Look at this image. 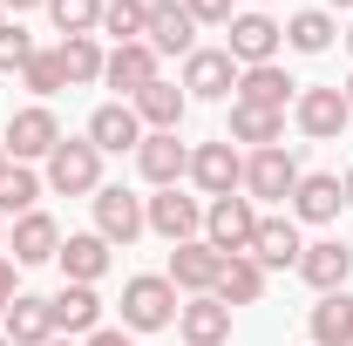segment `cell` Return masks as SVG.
Wrapping results in <instances>:
<instances>
[{"instance_id": "cell-16", "label": "cell", "mask_w": 353, "mask_h": 346, "mask_svg": "<svg viewBox=\"0 0 353 346\" xmlns=\"http://www.w3.org/2000/svg\"><path fill=\"white\" fill-rule=\"evenodd\" d=\"M102 82L116 88L123 102H130V95H143V88L157 82V48H150V41H123V48H109V61H102Z\"/></svg>"}, {"instance_id": "cell-15", "label": "cell", "mask_w": 353, "mask_h": 346, "mask_svg": "<svg viewBox=\"0 0 353 346\" xmlns=\"http://www.w3.org/2000/svg\"><path fill=\"white\" fill-rule=\"evenodd\" d=\"M231 102H252V109H279V116H285V109L299 102V82H292L279 61H259V68H238V95H231Z\"/></svg>"}, {"instance_id": "cell-30", "label": "cell", "mask_w": 353, "mask_h": 346, "mask_svg": "<svg viewBox=\"0 0 353 346\" xmlns=\"http://www.w3.org/2000/svg\"><path fill=\"white\" fill-rule=\"evenodd\" d=\"M54 54H61V75H68V88L102 82V61H109V54H102V41H95V34H68Z\"/></svg>"}, {"instance_id": "cell-9", "label": "cell", "mask_w": 353, "mask_h": 346, "mask_svg": "<svg viewBox=\"0 0 353 346\" xmlns=\"http://www.w3.org/2000/svg\"><path fill=\"white\" fill-rule=\"evenodd\" d=\"M183 95H197V102L238 95V61H231L224 48H190V54H183Z\"/></svg>"}, {"instance_id": "cell-8", "label": "cell", "mask_w": 353, "mask_h": 346, "mask_svg": "<svg viewBox=\"0 0 353 346\" xmlns=\"http://www.w3.org/2000/svg\"><path fill=\"white\" fill-rule=\"evenodd\" d=\"M88 204H95V231H102L109 245H136V238L150 231V224H143V197L123 190V183H102Z\"/></svg>"}, {"instance_id": "cell-45", "label": "cell", "mask_w": 353, "mask_h": 346, "mask_svg": "<svg viewBox=\"0 0 353 346\" xmlns=\"http://www.w3.org/2000/svg\"><path fill=\"white\" fill-rule=\"evenodd\" d=\"M0 252H7V217H0Z\"/></svg>"}, {"instance_id": "cell-34", "label": "cell", "mask_w": 353, "mask_h": 346, "mask_svg": "<svg viewBox=\"0 0 353 346\" xmlns=\"http://www.w3.org/2000/svg\"><path fill=\"white\" fill-rule=\"evenodd\" d=\"M21 88H28L34 102H48V95H61V88H68V75H61V54H54V48H34V61L21 68Z\"/></svg>"}, {"instance_id": "cell-49", "label": "cell", "mask_w": 353, "mask_h": 346, "mask_svg": "<svg viewBox=\"0 0 353 346\" xmlns=\"http://www.w3.org/2000/svg\"><path fill=\"white\" fill-rule=\"evenodd\" d=\"M0 21H7V7H0Z\"/></svg>"}, {"instance_id": "cell-18", "label": "cell", "mask_w": 353, "mask_h": 346, "mask_svg": "<svg viewBox=\"0 0 353 346\" xmlns=\"http://www.w3.org/2000/svg\"><path fill=\"white\" fill-rule=\"evenodd\" d=\"M109 238L102 231H75V238H61V252H54V265H61V278L68 285H95L102 272H109Z\"/></svg>"}, {"instance_id": "cell-40", "label": "cell", "mask_w": 353, "mask_h": 346, "mask_svg": "<svg viewBox=\"0 0 353 346\" xmlns=\"http://www.w3.org/2000/svg\"><path fill=\"white\" fill-rule=\"evenodd\" d=\"M0 7H14V14H21V7H48V0H0Z\"/></svg>"}, {"instance_id": "cell-12", "label": "cell", "mask_w": 353, "mask_h": 346, "mask_svg": "<svg viewBox=\"0 0 353 346\" xmlns=\"http://www.w3.org/2000/svg\"><path fill=\"white\" fill-rule=\"evenodd\" d=\"M218 272H224V252L204 245V238H190V245H170V272L163 278H170L176 292L197 299V292H218Z\"/></svg>"}, {"instance_id": "cell-11", "label": "cell", "mask_w": 353, "mask_h": 346, "mask_svg": "<svg viewBox=\"0 0 353 346\" xmlns=\"http://www.w3.org/2000/svg\"><path fill=\"white\" fill-rule=\"evenodd\" d=\"M292 123H299V136H312V143H333V136L353 123V109H347V95H340V88H299Z\"/></svg>"}, {"instance_id": "cell-32", "label": "cell", "mask_w": 353, "mask_h": 346, "mask_svg": "<svg viewBox=\"0 0 353 346\" xmlns=\"http://www.w3.org/2000/svg\"><path fill=\"white\" fill-rule=\"evenodd\" d=\"M34 197H41V176L28 170V163H7L0 170V217H28Z\"/></svg>"}, {"instance_id": "cell-24", "label": "cell", "mask_w": 353, "mask_h": 346, "mask_svg": "<svg viewBox=\"0 0 353 346\" xmlns=\"http://www.w3.org/2000/svg\"><path fill=\"white\" fill-rule=\"evenodd\" d=\"M88 143H95L102 156H123V150H136V143H143L136 109H130V102H102V109L88 116Z\"/></svg>"}, {"instance_id": "cell-2", "label": "cell", "mask_w": 353, "mask_h": 346, "mask_svg": "<svg viewBox=\"0 0 353 346\" xmlns=\"http://www.w3.org/2000/svg\"><path fill=\"white\" fill-rule=\"evenodd\" d=\"M259 204L245 197V190H231V197H211L204 204V245H218L224 258H238V252H252V238H259Z\"/></svg>"}, {"instance_id": "cell-13", "label": "cell", "mask_w": 353, "mask_h": 346, "mask_svg": "<svg viewBox=\"0 0 353 346\" xmlns=\"http://www.w3.org/2000/svg\"><path fill=\"white\" fill-rule=\"evenodd\" d=\"M136 170L150 176L157 190H176V176H190V150L176 143V130H143V143H136Z\"/></svg>"}, {"instance_id": "cell-17", "label": "cell", "mask_w": 353, "mask_h": 346, "mask_svg": "<svg viewBox=\"0 0 353 346\" xmlns=\"http://www.w3.org/2000/svg\"><path fill=\"white\" fill-rule=\"evenodd\" d=\"M299 278H306L312 292H347V278H353V245H340V238L306 245V252H299Z\"/></svg>"}, {"instance_id": "cell-48", "label": "cell", "mask_w": 353, "mask_h": 346, "mask_svg": "<svg viewBox=\"0 0 353 346\" xmlns=\"http://www.w3.org/2000/svg\"><path fill=\"white\" fill-rule=\"evenodd\" d=\"M0 319H7V305H0Z\"/></svg>"}, {"instance_id": "cell-26", "label": "cell", "mask_w": 353, "mask_h": 346, "mask_svg": "<svg viewBox=\"0 0 353 346\" xmlns=\"http://www.w3.org/2000/svg\"><path fill=\"white\" fill-rule=\"evenodd\" d=\"M48 305H54V333H68V340L102 326V299H95V285H61Z\"/></svg>"}, {"instance_id": "cell-39", "label": "cell", "mask_w": 353, "mask_h": 346, "mask_svg": "<svg viewBox=\"0 0 353 346\" xmlns=\"http://www.w3.org/2000/svg\"><path fill=\"white\" fill-rule=\"evenodd\" d=\"M82 346H130V333H116V326H95Z\"/></svg>"}, {"instance_id": "cell-27", "label": "cell", "mask_w": 353, "mask_h": 346, "mask_svg": "<svg viewBox=\"0 0 353 346\" xmlns=\"http://www.w3.org/2000/svg\"><path fill=\"white\" fill-rule=\"evenodd\" d=\"M218 299L238 312V305H259L265 299V265L252 258V252H238V258H224V272H218Z\"/></svg>"}, {"instance_id": "cell-1", "label": "cell", "mask_w": 353, "mask_h": 346, "mask_svg": "<svg viewBox=\"0 0 353 346\" xmlns=\"http://www.w3.org/2000/svg\"><path fill=\"white\" fill-rule=\"evenodd\" d=\"M41 183L54 190V197H95V190H102V150H95L88 136H61Z\"/></svg>"}, {"instance_id": "cell-3", "label": "cell", "mask_w": 353, "mask_h": 346, "mask_svg": "<svg viewBox=\"0 0 353 346\" xmlns=\"http://www.w3.org/2000/svg\"><path fill=\"white\" fill-rule=\"evenodd\" d=\"M123 326L130 333H163V326H176V285L163 272H136L130 285H123Z\"/></svg>"}, {"instance_id": "cell-42", "label": "cell", "mask_w": 353, "mask_h": 346, "mask_svg": "<svg viewBox=\"0 0 353 346\" xmlns=\"http://www.w3.org/2000/svg\"><path fill=\"white\" fill-rule=\"evenodd\" d=\"M333 7H340V14H353V0H326V14H333Z\"/></svg>"}, {"instance_id": "cell-20", "label": "cell", "mask_w": 353, "mask_h": 346, "mask_svg": "<svg viewBox=\"0 0 353 346\" xmlns=\"http://www.w3.org/2000/svg\"><path fill=\"white\" fill-rule=\"evenodd\" d=\"M143 41L157 48V54H190V48H197V21L183 14V0H150V28H143Z\"/></svg>"}, {"instance_id": "cell-7", "label": "cell", "mask_w": 353, "mask_h": 346, "mask_svg": "<svg viewBox=\"0 0 353 346\" xmlns=\"http://www.w3.org/2000/svg\"><path fill=\"white\" fill-rule=\"evenodd\" d=\"M143 224L170 245H190V238H204V204L183 190H157V197H143Z\"/></svg>"}, {"instance_id": "cell-37", "label": "cell", "mask_w": 353, "mask_h": 346, "mask_svg": "<svg viewBox=\"0 0 353 346\" xmlns=\"http://www.w3.org/2000/svg\"><path fill=\"white\" fill-rule=\"evenodd\" d=\"M183 14L197 28H231V0H183Z\"/></svg>"}, {"instance_id": "cell-50", "label": "cell", "mask_w": 353, "mask_h": 346, "mask_svg": "<svg viewBox=\"0 0 353 346\" xmlns=\"http://www.w3.org/2000/svg\"><path fill=\"white\" fill-rule=\"evenodd\" d=\"M0 346H7V333H0Z\"/></svg>"}, {"instance_id": "cell-38", "label": "cell", "mask_w": 353, "mask_h": 346, "mask_svg": "<svg viewBox=\"0 0 353 346\" xmlns=\"http://www.w3.org/2000/svg\"><path fill=\"white\" fill-rule=\"evenodd\" d=\"M14 292H21V265L0 258V305H14Z\"/></svg>"}, {"instance_id": "cell-4", "label": "cell", "mask_w": 353, "mask_h": 346, "mask_svg": "<svg viewBox=\"0 0 353 346\" xmlns=\"http://www.w3.org/2000/svg\"><path fill=\"white\" fill-rule=\"evenodd\" d=\"M299 156L285 150V143H272V150H252L245 156V197L252 204H279V197H292L299 190Z\"/></svg>"}, {"instance_id": "cell-23", "label": "cell", "mask_w": 353, "mask_h": 346, "mask_svg": "<svg viewBox=\"0 0 353 346\" xmlns=\"http://www.w3.org/2000/svg\"><path fill=\"white\" fill-rule=\"evenodd\" d=\"M306 252V238H299V217H259V238H252V258L265 272H285V265H299Z\"/></svg>"}, {"instance_id": "cell-47", "label": "cell", "mask_w": 353, "mask_h": 346, "mask_svg": "<svg viewBox=\"0 0 353 346\" xmlns=\"http://www.w3.org/2000/svg\"><path fill=\"white\" fill-rule=\"evenodd\" d=\"M340 41H347V48H353V21H347V34H340Z\"/></svg>"}, {"instance_id": "cell-33", "label": "cell", "mask_w": 353, "mask_h": 346, "mask_svg": "<svg viewBox=\"0 0 353 346\" xmlns=\"http://www.w3.org/2000/svg\"><path fill=\"white\" fill-rule=\"evenodd\" d=\"M143 28H150V0H102V34H116V48L143 41Z\"/></svg>"}, {"instance_id": "cell-46", "label": "cell", "mask_w": 353, "mask_h": 346, "mask_svg": "<svg viewBox=\"0 0 353 346\" xmlns=\"http://www.w3.org/2000/svg\"><path fill=\"white\" fill-rule=\"evenodd\" d=\"M48 346H75V340H61V333H54V340H48Z\"/></svg>"}, {"instance_id": "cell-44", "label": "cell", "mask_w": 353, "mask_h": 346, "mask_svg": "<svg viewBox=\"0 0 353 346\" xmlns=\"http://www.w3.org/2000/svg\"><path fill=\"white\" fill-rule=\"evenodd\" d=\"M7 163H14V156H7V143H0V170H7Z\"/></svg>"}, {"instance_id": "cell-43", "label": "cell", "mask_w": 353, "mask_h": 346, "mask_svg": "<svg viewBox=\"0 0 353 346\" xmlns=\"http://www.w3.org/2000/svg\"><path fill=\"white\" fill-rule=\"evenodd\" d=\"M340 95H347V109H353V75H347V82H340Z\"/></svg>"}, {"instance_id": "cell-5", "label": "cell", "mask_w": 353, "mask_h": 346, "mask_svg": "<svg viewBox=\"0 0 353 346\" xmlns=\"http://www.w3.org/2000/svg\"><path fill=\"white\" fill-rule=\"evenodd\" d=\"M0 143H7V156H14V163H34V156H54V143H61V123H54V109H48V102H28V109H14V123H7V136H0Z\"/></svg>"}, {"instance_id": "cell-25", "label": "cell", "mask_w": 353, "mask_h": 346, "mask_svg": "<svg viewBox=\"0 0 353 346\" xmlns=\"http://www.w3.org/2000/svg\"><path fill=\"white\" fill-rule=\"evenodd\" d=\"M130 109H136V123L143 130H176L183 123V109H190V95H183V82H157L143 88V95H130Z\"/></svg>"}, {"instance_id": "cell-21", "label": "cell", "mask_w": 353, "mask_h": 346, "mask_svg": "<svg viewBox=\"0 0 353 346\" xmlns=\"http://www.w3.org/2000/svg\"><path fill=\"white\" fill-rule=\"evenodd\" d=\"M7 252H14V265H48L54 252H61V224H54L48 211L14 217V231H7Z\"/></svg>"}, {"instance_id": "cell-41", "label": "cell", "mask_w": 353, "mask_h": 346, "mask_svg": "<svg viewBox=\"0 0 353 346\" xmlns=\"http://www.w3.org/2000/svg\"><path fill=\"white\" fill-rule=\"evenodd\" d=\"M340 190H347V211H353V170H347V176H340Z\"/></svg>"}, {"instance_id": "cell-19", "label": "cell", "mask_w": 353, "mask_h": 346, "mask_svg": "<svg viewBox=\"0 0 353 346\" xmlns=\"http://www.w3.org/2000/svg\"><path fill=\"white\" fill-rule=\"evenodd\" d=\"M0 333H7V346H48L54 340V305H48L41 292H14Z\"/></svg>"}, {"instance_id": "cell-31", "label": "cell", "mask_w": 353, "mask_h": 346, "mask_svg": "<svg viewBox=\"0 0 353 346\" xmlns=\"http://www.w3.org/2000/svg\"><path fill=\"white\" fill-rule=\"evenodd\" d=\"M333 34H340V28H333V14H326V7H306V14H292V21H285V48H292V54H326Z\"/></svg>"}, {"instance_id": "cell-35", "label": "cell", "mask_w": 353, "mask_h": 346, "mask_svg": "<svg viewBox=\"0 0 353 346\" xmlns=\"http://www.w3.org/2000/svg\"><path fill=\"white\" fill-rule=\"evenodd\" d=\"M48 21L61 28V41L68 34H95L102 28V0H48Z\"/></svg>"}, {"instance_id": "cell-10", "label": "cell", "mask_w": 353, "mask_h": 346, "mask_svg": "<svg viewBox=\"0 0 353 346\" xmlns=\"http://www.w3.org/2000/svg\"><path fill=\"white\" fill-rule=\"evenodd\" d=\"M231 41H224V54L238 61V68H259V61H272L279 54V41H285V28L272 21V14H231V28H224Z\"/></svg>"}, {"instance_id": "cell-36", "label": "cell", "mask_w": 353, "mask_h": 346, "mask_svg": "<svg viewBox=\"0 0 353 346\" xmlns=\"http://www.w3.org/2000/svg\"><path fill=\"white\" fill-rule=\"evenodd\" d=\"M28 61H34V34L21 21H0V75H21Z\"/></svg>"}, {"instance_id": "cell-28", "label": "cell", "mask_w": 353, "mask_h": 346, "mask_svg": "<svg viewBox=\"0 0 353 346\" xmlns=\"http://www.w3.org/2000/svg\"><path fill=\"white\" fill-rule=\"evenodd\" d=\"M306 326H312V346H353V292H319Z\"/></svg>"}, {"instance_id": "cell-6", "label": "cell", "mask_w": 353, "mask_h": 346, "mask_svg": "<svg viewBox=\"0 0 353 346\" xmlns=\"http://www.w3.org/2000/svg\"><path fill=\"white\" fill-rule=\"evenodd\" d=\"M190 183H197L204 197H231V190H245V156H238V143H231V136L197 143V150H190Z\"/></svg>"}, {"instance_id": "cell-29", "label": "cell", "mask_w": 353, "mask_h": 346, "mask_svg": "<svg viewBox=\"0 0 353 346\" xmlns=\"http://www.w3.org/2000/svg\"><path fill=\"white\" fill-rule=\"evenodd\" d=\"M231 143L272 150V143H285V116L279 109H252V102H231Z\"/></svg>"}, {"instance_id": "cell-22", "label": "cell", "mask_w": 353, "mask_h": 346, "mask_svg": "<svg viewBox=\"0 0 353 346\" xmlns=\"http://www.w3.org/2000/svg\"><path fill=\"white\" fill-rule=\"evenodd\" d=\"M340 204H347V190H340V176H333V170H306V176H299V190H292V217H299V224H333Z\"/></svg>"}, {"instance_id": "cell-14", "label": "cell", "mask_w": 353, "mask_h": 346, "mask_svg": "<svg viewBox=\"0 0 353 346\" xmlns=\"http://www.w3.org/2000/svg\"><path fill=\"white\" fill-rule=\"evenodd\" d=\"M176 333H183V346H224L231 340V305H224L218 292L183 299L176 305Z\"/></svg>"}]
</instances>
